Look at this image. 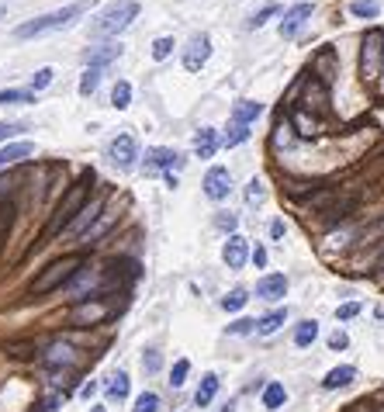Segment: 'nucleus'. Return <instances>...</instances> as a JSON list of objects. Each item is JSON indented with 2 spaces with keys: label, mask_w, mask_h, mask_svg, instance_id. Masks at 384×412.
<instances>
[{
  "label": "nucleus",
  "mask_w": 384,
  "mask_h": 412,
  "mask_svg": "<svg viewBox=\"0 0 384 412\" xmlns=\"http://www.w3.org/2000/svg\"><path fill=\"white\" fill-rule=\"evenodd\" d=\"M236 222H239V219H236L232 212H218V219H215V226H218V229H225V233H232V229H236Z\"/></svg>",
  "instance_id": "ea45409f"
},
{
  "label": "nucleus",
  "mask_w": 384,
  "mask_h": 412,
  "mask_svg": "<svg viewBox=\"0 0 384 412\" xmlns=\"http://www.w3.org/2000/svg\"><path fill=\"white\" fill-rule=\"evenodd\" d=\"M90 184H94V173H84L66 194H63V201H59V208H56V215H52V222H49V236H56V233H63L77 215H80V208L87 204V194H90Z\"/></svg>",
  "instance_id": "f257e3e1"
},
{
  "label": "nucleus",
  "mask_w": 384,
  "mask_h": 412,
  "mask_svg": "<svg viewBox=\"0 0 384 412\" xmlns=\"http://www.w3.org/2000/svg\"><path fill=\"white\" fill-rule=\"evenodd\" d=\"M222 412H236V409H232V405H225V409H222Z\"/></svg>",
  "instance_id": "09e8293b"
},
{
  "label": "nucleus",
  "mask_w": 384,
  "mask_h": 412,
  "mask_svg": "<svg viewBox=\"0 0 384 412\" xmlns=\"http://www.w3.org/2000/svg\"><path fill=\"white\" fill-rule=\"evenodd\" d=\"M149 166H163L166 173H173L177 166H184V156L173 149H149Z\"/></svg>",
  "instance_id": "f3484780"
},
{
  "label": "nucleus",
  "mask_w": 384,
  "mask_h": 412,
  "mask_svg": "<svg viewBox=\"0 0 384 412\" xmlns=\"http://www.w3.org/2000/svg\"><path fill=\"white\" fill-rule=\"evenodd\" d=\"M229 190H232V173H229L225 166L208 170V177H204V194H208L211 201H222V197H229Z\"/></svg>",
  "instance_id": "6e6552de"
},
{
  "label": "nucleus",
  "mask_w": 384,
  "mask_h": 412,
  "mask_svg": "<svg viewBox=\"0 0 384 412\" xmlns=\"http://www.w3.org/2000/svg\"><path fill=\"white\" fill-rule=\"evenodd\" d=\"M94 281H97V271H90V267H87V271H80V274L73 277V295L80 298L87 288H94Z\"/></svg>",
  "instance_id": "bb28decb"
},
{
  "label": "nucleus",
  "mask_w": 384,
  "mask_h": 412,
  "mask_svg": "<svg viewBox=\"0 0 384 412\" xmlns=\"http://www.w3.org/2000/svg\"><path fill=\"white\" fill-rule=\"evenodd\" d=\"M222 260H225L232 271H239V267L249 260V246H246V239H242V236H229V243H225V250H222Z\"/></svg>",
  "instance_id": "f8f14e48"
},
{
  "label": "nucleus",
  "mask_w": 384,
  "mask_h": 412,
  "mask_svg": "<svg viewBox=\"0 0 384 412\" xmlns=\"http://www.w3.org/2000/svg\"><path fill=\"white\" fill-rule=\"evenodd\" d=\"M246 139H249V125H232L222 142H225V149H236V146H242Z\"/></svg>",
  "instance_id": "a878e982"
},
{
  "label": "nucleus",
  "mask_w": 384,
  "mask_h": 412,
  "mask_svg": "<svg viewBox=\"0 0 384 412\" xmlns=\"http://www.w3.org/2000/svg\"><path fill=\"white\" fill-rule=\"evenodd\" d=\"M356 312H360V305H356V302H346V305H339V308H336V315H339V319H353Z\"/></svg>",
  "instance_id": "a19ab883"
},
{
  "label": "nucleus",
  "mask_w": 384,
  "mask_h": 412,
  "mask_svg": "<svg viewBox=\"0 0 384 412\" xmlns=\"http://www.w3.org/2000/svg\"><path fill=\"white\" fill-rule=\"evenodd\" d=\"M215 149H218V132H215V128H201V132L194 135V153H198L201 159H211Z\"/></svg>",
  "instance_id": "dca6fc26"
},
{
  "label": "nucleus",
  "mask_w": 384,
  "mask_h": 412,
  "mask_svg": "<svg viewBox=\"0 0 384 412\" xmlns=\"http://www.w3.org/2000/svg\"><path fill=\"white\" fill-rule=\"evenodd\" d=\"M315 336H318V322H315V319H305V322L294 329V343H298V346H311Z\"/></svg>",
  "instance_id": "5701e85b"
},
{
  "label": "nucleus",
  "mask_w": 384,
  "mask_h": 412,
  "mask_svg": "<svg viewBox=\"0 0 384 412\" xmlns=\"http://www.w3.org/2000/svg\"><path fill=\"white\" fill-rule=\"evenodd\" d=\"M284 402H287V391H284V384L270 381V384L263 388V405H267V409H280Z\"/></svg>",
  "instance_id": "b1692460"
},
{
  "label": "nucleus",
  "mask_w": 384,
  "mask_h": 412,
  "mask_svg": "<svg viewBox=\"0 0 384 412\" xmlns=\"http://www.w3.org/2000/svg\"><path fill=\"white\" fill-rule=\"evenodd\" d=\"M32 153H35V146H32V142H11V146L0 149V166L18 163V159H25V156H32Z\"/></svg>",
  "instance_id": "aec40b11"
},
{
  "label": "nucleus",
  "mask_w": 384,
  "mask_h": 412,
  "mask_svg": "<svg viewBox=\"0 0 384 412\" xmlns=\"http://www.w3.org/2000/svg\"><path fill=\"white\" fill-rule=\"evenodd\" d=\"M253 329H256V322H253V319H239V322H232V326H229V333H232V336H246V333H253Z\"/></svg>",
  "instance_id": "4c0bfd02"
},
{
  "label": "nucleus",
  "mask_w": 384,
  "mask_h": 412,
  "mask_svg": "<svg viewBox=\"0 0 384 412\" xmlns=\"http://www.w3.org/2000/svg\"><path fill=\"white\" fill-rule=\"evenodd\" d=\"M108 315H111L108 305H101V302H80V305H73L70 322H73V326H97V322H104Z\"/></svg>",
  "instance_id": "0eeeda50"
},
{
  "label": "nucleus",
  "mask_w": 384,
  "mask_h": 412,
  "mask_svg": "<svg viewBox=\"0 0 384 412\" xmlns=\"http://www.w3.org/2000/svg\"><path fill=\"white\" fill-rule=\"evenodd\" d=\"M284 291H287V277H284V274H267V277L256 281V295L267 298V302L284 298Z\"/></svg>",
  "instance_id": "ddd939ff"
},
{
  "label": "nucleus",
  "mask_w": 384,
  "mask_h": 412,
  "mask_svg": "<svg viewBox=\"0 0 384 412\" xmlns=\"http://www.w3.org/2000/svg\"><path fill=\"white\" fill-rule=\"evenodd\" d=\"M111 101H115V108L122 111V108H128V101H132V87L122 80L118 87H115V94H111Z\"/></svg>",
  "instance_id": "473e14b6"
},
{
  "label": "nucleus",
  "mask_w": 384,
  "mask_h": 412,
  "mask_svg": "<svg viewBox=\"0 0 384 412\" xmlns=\"http://www.w3.org/2000/svg\"><path fill=\"white\" fill-rule=\"evenodd\" d=\"M170 52H173V39H166V35H163V39H156V42H153V59H166Z\"/></svg>",
  "instance_id": "f704fd0d"
},
{
  "label": "nucleus",
  "mask_w": 384,
  "mask_h": 412,
  "mask_svg": "<svg viewBox=\"0 0 384 412\" xmlns=\"http://www.w3.org/2000/svg\"><path fill=\"white\" fill-rule=\"evenodd\" d=\"M118 56H122V42H108V46L90 49V52H87V63H90L94 70H101V66H108V63L118 59Z\"/></svg>",
  "instance_id": "4468645a"
},
{
  "label": "nucleus",
  "mask_w": 384,
  "mask_h": 412,
  "mask_svg": "<svg viewBox=\"0 0 384 412\" xmlns=\"http://www.w3.org/2000/svg\"><path fill=\"white\" fill-rule=\"evenodd\" d=\"M246 302H249V298H246V291H242V288H236V291H229V295L222 298V308H225V312H239Z\"/></svg>",
  "instance_id": "c85d7f7f"
},
{
  "label": "nucleus",
  "mask_w": 384,
  "mask_h": 412,
  "mask_svg": "<svg viewBox=\"0 0 384 412\" xmlns=\"http://www.w3.org/2000/svg\"><path fill=\"white\" fill-rule=\"evenodd\" d=\"M125 395H128V374H125V371H118V374H111V381H108V398L122 402Z\"/></svg>",
  "instance_id": "393cba45"
},
{
  "label": "nucleus",
  "mask_w": 384,
  "mask_h": 412,
  "mask_svg": "<svg viewBox=\"0 0 384 412\" xmlns=\"http://www.w3.org/2000/svg\"><path fill=\"white\" fill-rule=\"evenodd\" d=\"M80 11H84V4H70V8H59V11H52V14H42V18H35V21L15 28V39H39V35H46V32H56V28L70 25Z\"/></svg>",
  "instance_id": "20e7f679"
},
{
  "label": "nucleus",
  "mask_w": 384,
  "mask_h": 412,
  "mask_svg": "<svg viewBox=\"0 0 384 412\" xmlns=\"http://www.w3.org/2000/svg\"><path fill=\"white\" fill-rule=\"evenodd\" d=\"M260 115H263V104H256V101H239L236 111H232V121H236V125H249V121H256Z\"/></svg>",
  "instance_id": "a211bd4d"
},
{
  "label": "nucleus",
  "mask_w": 384,
  "mask_h": 412,
  "mask_svg": "<svg viewBox=\"0 0 384 412\" xmlns=\"http://www.w3.org/2000/svg\"><path fill=\"white\" fill-rule=\"evenodd\" d=\"M353 377H356V367H336V371H329V374H325L322 388H325V391H336V388H346Z\"/></svg>",
  "instance_id": "6ab92c4d"
},
{
  "label": "nucleus",
  "mask_w": 384,
  "mask_h": 412,
  "mask_svg": "<svg viewBox=\"0 0 384 412\" xmlns=\"http://www.w3.org/2000/svg\"><path fill=\"white\" fill-rule=\"evenodd\" d=\"M284 319H287V308H273L270 315H263V319L256 322V333H263V336H270V333H277V329L284 326Z\"/></svg>",
  "instance_id": "4be33fe9"
},
{
  "label": "nucleus",
  "mask_w": 384,
  "mask_h": 412,
  "mask_svg": "<svg viewBox=\"0 0 384 412\" xmlns=\"http://www.w3.org/2000/svg\"><path fill=\"white\" fill-rule=\"evenodd\" d=\"M97 84H101V70H94V66H90V70L84 73V80H80V94H84V97H90V94L97 90Z\"/></svg>",
  "instance_id": "2f4dec72"
},
{
  "label": "nucleus",
  "mask_w": 384,
  "mask_h": 412,
  "mask_svg": "<svg viewBox=\"0 0 384 412\" xmlns=\"http://www.w3.org/2000/svg\"><path fill=\"white\" fill-rule=\"evenodd\" d=\"M0 18H4V8H0Z\"/></svg>",
  "instance_id": "8fccbe9b"
},
{
  "label": "nucleus",
  "mask_w": 384,
  "mask_h": 412,
  "mask_svg": "<svg viewBox=\"0 0 384 412\" xmlns=\"http://www.w3.org/2000/svg\"><path fill=\"white\" fill-rule=\"evenodd\" d=\"M80 267H84V257H80V253H66V257L52 260V264L32 281V295H49V291L63 288L66 281H73V277L80 274Z\"/></svg>",
  "instance_id": "f03ea898"
},
{
  "label": "nucleus",
  "mask_w": 384,
  "mask_h": 412,
  "mask_svg": "<svg viewBox=\"0 0 384 412\" xmlns=\"http://www.w3.org/2000/svg\"><path fill=\"white\" fill-rule=\"evenodd\" d=\"M187 371H191V364H187V360H177V364H173V371H170V384H173V388H180V384L187 381Z\"/></svg>",
  "instance_id": "72a5a7b5"
},
{
  "label": "nucleus",
  "mask_w": 384,
  "mask_h": 412,
  "mask_svg": "<svg viewBox=\"0 0 384 412\" xmlns=\"http://www.w3.org/2000/svg\"><path fill=\"white\" fill-rule=\"evenodd\" d=\"M381 59H384V35L377 28H370L363 35V46H360V77L367 84H374L381 77Z\"/></svg>",
  "instance_id": "39448f33"
},
{
  "label": "nucleus",
  "mask_w": 384,
  "mask_h": 412,
  "mask_svg": "<svg viewBox=\"0 0 384 412\" xmlns=\"http://www.w3.org/2000/svg\"><path fill=\"white\" fill-rule=\"evenodd\" d=\"M104 215V201L97 197V201H90V204H84V208H80V215L66 226V233L70 236H84V233H90L94 226H97V219Z\"/></svg>",
  "instance_id": "423d86ee"
},
{
  "label": "nucleus",
  "mask_w": 384,
  "mask_h": 412,
  "mask_svg": "<svg viewBox=\"0 0 384 412\" xmlns=\"http://www.w3.org/2000/svg\"><path fill=\"white\" fill-rule=\"evenodd\" d=\"M35 94L32 90H0V104H32Z\"/></svg>",
  "instance_id": "cd10ccee"
},
{
  "label": "nucleus",
  "mask_w": 384,
  "mask_h": 412,
  "mask_svg": "<svg viewBox=\"0 0 384 412\" xmlns=\"http://www.w3.org/2000/svg\"><path fill=\"white\" fill-rule=\"evenodd\" d=\"M42 360H46L49 367H59V364H66V367H70V364L77 360V350H73L70 343H52V346L42 353Z\"/></svg>",
  "instance_id": "2eb2a0df"
},
{
  "label": "nucleus",
  "mask_w": 384,
  "mask_h": 412,
  "mask_svg": "<svg viewBox=\"0 0 384 412\" xmlns=\"http://www.w3.org/2000/svg\"><path fill=\"white\" fill-rule=\"evenodd\" d=\"M108 153H111V159H115L122 170H128V166L135 163V139H132V135H118Z\"/></svg>",
  "instance_id": "9b49d317"
},
{
  "label": "nucleus",
  "mask_w": 384,
  "mask_h": 412,
  "mask_svg": "<svg viewBox=\"0 0 384 412\" xmlns=\"http://www.w3.org/2000/svg\"><path fill=\"white\" fill-rule=\"evenodd\" d=\"M308 18H311V4H294V8L284 14V21H280V35H284V39H294Z\"/></svg>",
  "instance_id": "9d476101"
},
{
  "label": "nucleus",
  "mask_w": 384,
  "mask_h": 412,
  "mask_svg": "<svg viewBox=\"0 0 384 412\" xmlns=\"http://www.w3.org/2000/svg\"><path fill=\"white\" fill-rule=\"evenodd\" d=\"M329 346H332V350H343V346H346V333H332V336H329Z\"/></svg>",
  "instance_id": "c03bdc74"
},
{
  "label": "nucleus",
  "mask_w": 384,
  "mask_h": 412,
  "mask_svg": "<svg viewBox=\"0 0 384 412\" xmlns=\"http://www.w3.org/2000/svg\"><path fill=\"white\" fill-rule=\"evenodd\" d=\"M135 14H139V4L135 0H118V4H111L97 21H94V35L97 39H108V35H118V32H125L132 21H135Z\"/></svg>",
  "instance_id": "7ed1b4c3"
},
{
  "label": "nucleus",
  "mask_w": 384,
  "mask_h": 412,
  "mask_svg": "<svg viewBox=\"0 0 384 412\" xmlns=\"http://www.w3.org/2000/svg\"><path fill=\"white\" fill-rule=\"evenodd\" d=\"M270 236L280 239V236H284V222H273V226H270Z\"/></svg>",
  "instance_id": "de8ad7c7"
},
{
  "label": "nucleus",
  "mask_w": 384,
  "mask_h": 412,
  "mask_svg": "<svg viewBox=\"0 0 384 412\" xmlns=\"http://www.w3.org/2000/svg\"><path fill=\"white\" fill-rule=\"evenodd\" d=\"M253 264H256V267H267V250H263V246L253 250Z\"/></svg>",
  "instance_id": "a18cd8bd"
},
{
  "label": "nucleus",
  "mask_w": 384,
  "mask_h": 412,
  "mask_svg": "<svg viewBox=\"0 0 384 412\" xmlns=\"http://www.w3.org/2000/svg\"><path fill=\"white\" fill-rule=\"evenodd\" d=\"M160 364H163V360H160V353H156V350H146V353H142V367H146L149 374H156V371H160Z\"/></svg>",
  "instance_id": "58836bf2"
},
{
  "label": "nucleus",
  "mask_w": 384,
  "mask_h": 412,
  "mask_svg": "<svg viewBox=\"0 0 384 412\" xmlns=\"http://www.w3.org/2000/svg\"><path fill=\"white\" fill-rule=\"evenodd\" d=\"M52 84V70H39L35 77H32V94H39V90H46Z\"/></svg>",
  "instance_id": "c9c22d12"
},
{
  "label": "nucleus",
  "mask_w": 384,
  "mask_h": 412,
  "mask_svg": "<svg viewBox=\"0 0 384 412\" xmlns=\"http://www.w3.org/2000/svg\"><path fill=\"white\" fill-rule=\"evenodd\" d=\"M349 11H353L356 18H377V14H381V8L374 4V0H356V4H349Z\"/></svg>",
  "instance_id": "7c9ffc66"
},
{
  "label": "nucleus",
  "mask_w": 384,
  "mask_h": 412,
  "mask_svg": "<svg viewBox=\"0 0 384 412\" xmlns=\"http://www.w3.org/2000/svg\"><path fill=\"white\" fill-rule=\"evenodd\" d=\"M160 409V395L156 391H142L139 398H135V409L132 412H156Z\"/></svg>",
  "instance_id": "c756f323"
},
{
  "label": "nucleus",
  "mask_w": 384,
  "mask_h": 412,
  "mask_svg": "<svg viewBox=\"0 0 384 412\" xmlns=\"http://www.w3.org/2000/svg\"><path fill=\"white\" fill-rule=\"evenodd\" d=\"M15 132H21V125H0V139H11Z\"/></svg>",
  "instance_id": "49530a36"
},
{
  "label": "nucleus",
  "mask_w": 384,
  "mask_h": 412,
  "mask_svg": "<svg viewBox=\"0 0 384 412\" xmlns=\"http://www.w3.org/2000/svg\"><path fill=\"white\" fill-rule=\"evenodd\" d=\"M94 412H104V409H94Z\"/></svg>",
  "instance_id": "3c124183"
},
{
  "label": "nucleus",
  "mask_w": 384,
  "mask_h": 412,
  "mask_svg": "<svg viewBox=\"0 0 384 412\" xmlns=\"http://www.w3.org/2000/svg\"><path fill=\"white\" fill-rule=\"evenodd\" d=\"M270 14H277V4H270V8H263V11H260V14L253 18V28H260V25H263V21L270 18Z\"/></svg>",
  "instance_id": "37998d69"
},
{
  "label": "nucleus",
  "mask_w": 384,
  "mask_h": 412,
  "mask_svg": "<svg viewBox=\"0 0 384 412\" xmlns=\"http://www.w3.org/2000/svg\"><path fill=\"white\" fill-rule=\"evenodd\" d=\"M63 402H66V391H63V395H49V398L42 402V409H46V412H56Z\"/></svg>",
  "instance_id": "79ce46f5"
},
{
  "label": "nucleus",
  "mask_w": 384,
  "mask_h": 412,
  "mask_svg": "<svg viewBox=\"0 0 384 412\" xmlns=\"http://www.w3.org/2000/svg\"><path fill=\"white\" fill-rule=\"evenodd\" d=\"M215 391H218V374H204L201 384H198V391H194V405L204 409V405L215 398Z\"/></svg>",
  "instance_id": "412c9836"
},
{
  "label": "nucleus",
  "mask_w": 384,
  "mask_h": 412,
  "mask_svg": "<svg viewBox=\"0 0 384 412\" xmlns=\"http://www.w3.org/2000/svg\"><path fill=\"white\" fill-rule=\"evenodd\" d=\"M208 56H211V42H208V35H194V39H191V46H187L184 66H187L191 73H198V70L208 63Z\"/></svg>",
  "instance_id": "1a4fd4ad"
},
{
  "label": "nucleus",
  "mask_w": 384,
  "mask_h": 412,
  "mask_svg": "<svg viewBox=\"0 0 384 412\" xmlns=\"http://www.w3.org/2000/svg\"><path fill=\"white\" fill-rule=\"evenodd\" d=\"M246 201H249V204H260V201H263V184H260V180H249V184H246Z\"/></svg>",
  "instance_id": "e433bc0d"
}]
</instances>
